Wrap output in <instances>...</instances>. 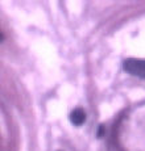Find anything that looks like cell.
Masks as SVG:
<instances>
[{"mask_svg":"<svg viewBox=\"0 0 145 151\" xmlns=\"http://www.w3.org/2000/svg\"><path fill=\"white\" fill-rule=\"evenodd\" d=\"M124 70L128 74L133 76L144 78L145 79V59H136V58H129L124 62Z\"/></svg>","mask_w":145,"mask_h":151,"instance_id":"6da1fadb","label":"cell"},{"mask_svg":"<svg viewBox=\"0 0 145 151\" xmlns=\"http://www.w3.org/2000/svg\"><path fill=\"white\" fill-rule=\"evenodd\" d=\"M85 120H86V114L80 108H77V109H74L71 112L70 121L75 125V126H80V125L85 122Z\"/></svg>","mask_w":145,"mask_h":151,"instance_id":"7a4b0ae2","label":"cell"}]
</instances>
